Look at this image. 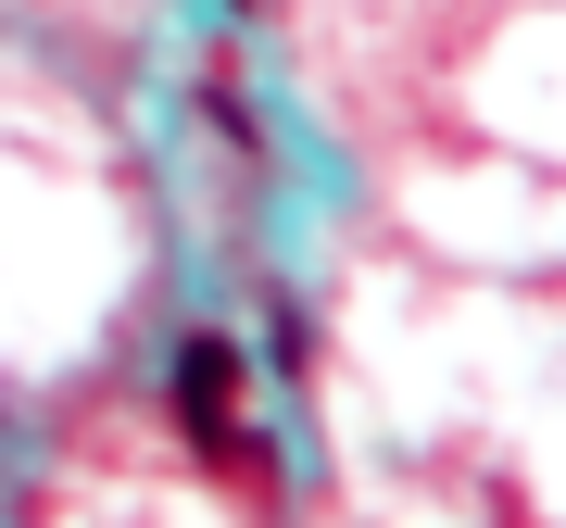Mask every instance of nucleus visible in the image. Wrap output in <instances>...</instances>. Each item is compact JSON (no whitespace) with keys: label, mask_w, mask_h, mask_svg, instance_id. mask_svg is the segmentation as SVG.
Wrapping results in <instances>:
<instances>
[{"label":"nucleus","mask_w":566,"mask_h":528,"mask_svg":"<svg viewBox=\"0 0 566 528\" xmlns=\"http://www.w3.org/2000/svg\"><path fill=\"white\" fill-rule=\"evenodd\" d=\"M177 415L202 453H240V352L227 340H177Z\"/></svg>","instance_id":"f257e3e1"}]
</instances>
